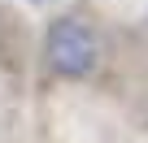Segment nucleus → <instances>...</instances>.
Listing matches in <instances>:
<instances>
[{"instance_id": "f257e3e1", "label": "nucleus", "mask_w": 148, "mask_h": 143, "mask_svg": "<svg viewBox=\"0 0 148 143\" xmlns=\"http://www.w3.org/2000/svg\"><path fill=\"white\" fill-rule=\"evenodd\" d=\"M44 61L57 78H87L96 61H100V48H96V30L83 22V18H52L48 30H44Z\"/></svg>"}, {"instance_id": "f03ea898", "label": "nucleus", "mask_w": 148, "mask_h": 143, "mask_svg": "<svg viewBox=\"0 0 148 143\" xmlns=\"http://www.w3.org/2000/svg\"><path fill=\"white\" fill-rule=\"evenodd\" d=\"M26 5H35V9H48V5H57V0H26Z\"/></svg>"}]
</instances>
